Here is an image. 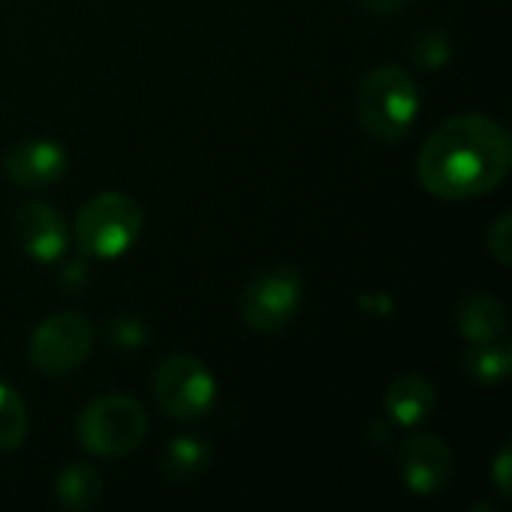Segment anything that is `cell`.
<instances>
[{
	"label": "cell",
	"mask_w": 512,
	"mask_h": 512,
	"mask_svg": "<svg viewBox=\"0 0 512 512\" xmlns=\"http://www.w3.org/2000/svg\"><path fill=\"white\" fill-rule=\"evenodd\" d=\"M512 165L507 129L483 114L441 123L417 156V180L441 201H471L495 192Z\"/></svg>",
	"instance_id": "6da1fadb"
},
{
	"label": "cell",
	"mask_w": 512,
	"mask_h": 512,
	"mask_svg": "<svg viewBox=\"0 0 512 512\" xmlns=\"http://www.w3.org/2000/svg\"><path fill=\"white\" fill-rule=\"evenodd\" d=\"M420 114V87L414 75L402 66L372 69L357 90V117L369 138L399 141L411 132Z\"/></svg>",
	"instance_id": "7a4b0ae2"
},
{
	"label": "cell",
	"mask_w": 512,
	"mask_h": 512,
	"mask_svg": "<svg viewBox=\"0 0 512 512\" xmlns=\"http://www.w3.org/2000/svg\"><path fill=\"white\" fill-rule=\"evenodd\" d=\"M141 225L144 213L135 198L123 192H99L75 216V243L87 258L114 261L135 246Z\"/></svg>",
	"instance_id": "3957f363"
},
{
	"label": "cell",
	"mask_w": 512,
	"mask_h": 512,
	"mask_svg": "<svg viewBox=\"0 0 512 512\" xmlns=\"http://www.w3.org/2000/svg\"><path fill=\"white\" fill-rule=\"evenodd\" d=\"M75 435L90 456L120 459L141 447L147 435V411L132 396H99L78 414Z\"/></svg>",
	"instance_id": "277c9868"
},
{
	"label": "cell",
	"mask_w": 512,
	"mask_h": 512,
	"mask_svg": "<svg viewBox=\"0 0 512 512\" xmlns=\"http://www.w3.org/2000/svg\"><path fill=\"white\" fill-rule=\"evenodd\" d=\"M153 396L165 417L177 423H195L210 414L216 402V381L201 360L189 354H171L153 372Z\"/></svg>",
	"instance_id": "5b68a950"
},
{
	"label": "cell",
	"mask_w": 512,
	"mask_h": 512,
	"mask_svg": "<svg viewBox=\"0 0 512 512\" xmlns=\"http://www.w3.org/2000/svg\"><path fill=\"white\" fill-rule=\"evenodd\" d=\"M93 351V327L84 315L75 312H57L48 315L33 333H30V363L39 375L48 378H66L72 375Z\"/></svg>",
	"instance_id": "8992f818"
},
{
	"label": "cell",
	"mask_w": 512,
	"mask_h": 512,
	"mask_svg": "<svg viewBox=\"0 0 512 512\" xmlns=\"http://www.w3.org/2000/svg\"><path fill=\"white\" fill-rule=\"evenodd\" d=\"M303 279L300 270L279 264L258 273L240 294V315L258 333H276L291 324L300 309Z\"/></svg>",
	"instance_id": "52a82bcc"
},
{
	"label": "cell",
	"mask_w": 512,
	"mask_h": 512,
	"mask_svg": "<svg viewBox=\"0 0 512 512\" xmlns=\"http://www.w3.org/2000/svg\"><path fill=\"white\" fill-rule=\"evenodd\" d=\"M396 468H399V477L408 486V492H414L420 498H432L450 486L456 459L444 438L420 432L399 444Z\"/></svg>",
	"instance_id": "ba28073f"
},
{
	"label": "cell",
	"mask_w": 512,
	"mask_h": 512,
	"mask_svg": "<svg viewBox=\"0 0 512 512\" xmlns=\"http://www.w3.org/2000/svg\"><path fill=\"white\" fill-rule=\"evenodd\" d=\"M12 240L15 246L39 264H51L63 255L66 243H69V231H66V219L60 216V210H54L51 204L42 201H27L12 213Z\"/></svg>",
	"instance_id": "9c48e42d"
},
{
	"label": "cell",
	"mask_w": 512,
	"mask_h": 512,
	"mask_svg": "<svg viewBox=\"0 0 512 512\" xmlns=\"http://www.w3.org/2000/svg\"><path fill=\"white\" fill-rule=\"evenodd\" d=\"M66 150L48 138H27L6 150L3 177L21 189H45L54 186L66 174Z\"/></svg>",
	"instance_id": "30bf717a"
},
{
	"label": "cell",
	"mask_w": 512,
	"mask_h": 512,
	"mask_svg": "<svg viewBox=\"0 0 512 512\" xmlns=\"http://www.w3.org/2000/svg\"><path fill=\"white\" fill-rule=\"evenodd\" d=\"M435 405H438V393H435L432 381L423 375H399L387 387V396H384V408H387L390 420L399 426H408V429L429 420Z\"/></svg>",
	"instance_id": "8fae6325"
},
{
	"label": "cell",
	"mask_w": 512,
	"mask_h": 512,
	"mask_svg": "<svg viewBox=\"0 0 512 512\" xmlns=\"http://www.w3.org/2000/svg\"><path fill=\"white\" fill-rule=\"evenodd\" d=\"M456 327L468 342H489L501 339L507 330V309L495 294L474 291L459 300L456 306Z\"/></svg>",
	"instance_id": "7c38bea8"
},
{
	"label": "cell",
	"mask_w": 512,
	"mask_h": 512,
	"mask_svg": "<svg viewBox=\"0 0 512 512\" xmlns=\"http://www.w3.org/2000/svg\"><path fill=\"white\" fill-rule=\"evenodd\" d=\"M102 489H105L102 474L87 462H69L54 480L57 504L72 512L93 510L102 498Z\"/></svg>",
	"instance_id": "4fadbf2b"
},
{
	"label": "cell",
	"mask_w": 512,
	"mask_h": 512,
	"mask_svg": "<svg viewBox=\"0 0 512 512\" xmlns=\"http://www.w3.org/2000/svg\"><path fill=\"white\" fill-rule=\"evenodd\" d=\"M465 375L480 387H495L507 381L512 372V351L507 342L489 339V342H471V348L462 357Z\"/></svg>",
	"instance_id": "5bb4252c"
},
{
	"label": "cell",
	"mask_w": 512,
	"mask_h": 512,
	"mask_svg": "<svg viewBox=\"0 0 512 512\" xmlns=\"http://www.w3.org/2000/svg\"><path fill=\"white\" fill-rule=\"evenodd\" d=\"M213 459V450L204 438H192V435H183V438H174L165 453H162V471L168 480H195L198 474L207 471Z\"/></svg>",
	"instance_id": "9a60e30c"
},
{
	"label": "cell",
	"mask_w": 512,
	"mask_h": 512,
	"mask_svg": "<svg viewBox=\"0 0 512 512\" xmlns=\"http://www.w3.org/2000/svg\"><path fill=\"white\" fill-rule=\"evenodd\" d=\"M27 429H30L27 405L9 384L0 381V453L18 450L27 438Z\"/></svg>",
	"instance_id": "2e32d148"
},
{
	"label": "cell",
	"mask_w": 512,
	"mask_h": 512,
	"mask_svg": "<svg viewBox=\"0 0 512 512\" xmlns=\"http://www.w3.org/2000/svg\"><path fill=\"white\" fill-rule=\"evenodd\" d=\"M411 54L420 66L426 69H438L450 60V39L444 30H423L414 42H411Z\"/></svg>",
	"instance_id": "e0dca14e"
},
{
	"label": "cell",
	"mask_w": 512,
	"mask_h": 512,
	"mask_svg": "<svg viewBox=\"0 0 512 512\" xmlns=\"http://www.w3.org/2000/svg\"><path fill=\"white\" fill-rule=\"evenodd\" d=\"M144 336H147L144 321L135 318V315H120V318H114L111 327H108V339H111L120 351H138V348L144 345Z\"/></svg>",
	"instance_id": "ac0fdd59"
},
{
	"label": "cell",
	"mask_w": 512,
	"mask_h": 512,
	"mask_svg": "<svg viewBox=\"0 0 512 512\" xmlns=\"http://www.w3.org/2000/svg\"><path fill=\"white\" fill-rule=\"evenodd\" d=\"M486 249H489V255H492L498 264L510 267L512 264V213H501V216L495 219V225L486 231Z\"/></svg>",
	"instance_id": "d6986e66"
},
{
	"label": "cell",
	"mask_w": 512,
	"mask_h": 512,
	"mask_svg": "<svg viewBox=\"0 0 512 512\" xmlns=\"http://www.w3.org/2000/svg\"><path fill=\"white\" fill-rule=\"evenodd\" d=\"M510 471H512V450H510V444H504V447H501V453H498V459H495V465H492V480H495V489L501 492V498H507V501L512 498Z\"/></svg>",
	"instance_id": "ffe728a7"
},
{
	"label": "cell",
	"mask_w": 512,
	"mask_h": 512,
	"mask_svg": "<svg viewBox=\"0 0 512 512\" xmlns=\"http://www.w3.org/2000/svg\"><path fill=\"white\" fill-rule=\"evenodd\" d=\"M408 0H357V6L363 12H372V15H390V12H399Z\"/></svg>",
	"instance_id": "44dd1931"
}]
</instances>
